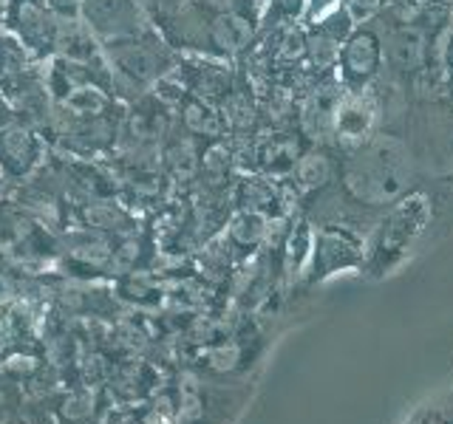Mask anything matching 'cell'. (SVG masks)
<instances>
[{
	"label": "cell",
	"mask_w": 453,
	"mask_h": 424,
	"mask_svg": "<svg viewBox=\"0 0 453 424\" xmlns=\"http://www.w3.org/2000/svg\"><path fill=\"white\" fill-rule=\"evenodd\" d=\"M414 424H453L448 416H442L439 410H425V413L414 421Z\"/></svg>",
	"instance_id": "30bf717a"
},
{
	"label": "cell",
	"mask_w": 453,
	"mask_h": 424,
	"mask_svg": "<svg viewBox=\"0 0 453 424\" xmlns=\"http://www.w3.org/2000/svg\"><path fill=\"white\" fill-rule=\"evenodd\" d=\"M382 71H386V42L374 23H360L340 46V57L334 65V77L343 91L368 88Z\"/></svg>",
	"instance_id": "3957f363"
},
{
	"label": "cell",
	"mask_w": 453,
	"mask_h": 424,
	"mask_svg": "<svg viewBox=\"0 0 453 424\" xmlns=\"http://www.w3.org/2000/svg\"><path fill=\"white\" fill-rule=\"evenodd\" d=\"M442 82H445V91L450 96V108H453V23L442 46Z\"/></svg>",
	"instance_id": "9c48e42d"
},
{
	"label": "cell",
	"mask_w": 453,
	"mask_h": 424,
	"mask_svg": "<svg viewBox=\"0 0 453 424\" xmlns=\"http://www.w3.org/2000/svg\"><path fill=\"white\" fill-rule=\"evenodd\" d=\"M377 122H380V99L374 85H368L363 91H343L334 110L332 139L340 148L351 150L377 133Z\"/></svg>",
	"instance_id": "5b68a950"
},
{
	"label": "cell",
	"mask_w": 453,
	"mask_h": 424,
	"mask_svg": "<svg viewBox=\"0 0 453 424\" xmlns=\"http://www.w3.org/2000/svg\"><path fill=\"white\" fill-rule=\"evenodd\" d=\"M340 6L346 9L354 26H360V23H372L377 14L388 6V0H343Z\"/></svg>",
	"instance_id": "52a82bcc"
},
{
	"label": "cell",
	"mask_w": 453,
	"mask_h": 424,
	"mask_svg": "<svg viewBox=\"0 0 453 424\" xmlns=\"http://www.w3.org/2000/svg\"><path fill=\"white\" fill-rule=\"evenodd\" d=\"M431 218H434V198L425 190H408L400 201H394L382 212V218L372 230V238L365 244L363 272L382 277L394 266H400L411 254V249L419 244Z\"/></svg>",
	"instance_id": "7a4b0ae2"
},
{
	"label": "cell",
	"mask_w": 453,
	"mask_h": 424,
	"mask_svg": "<svg viewBox=\"0 0 453 424\" xmlns=\"http://www.w3.org/2000/svg\"><path fill=\"white\" fill-rule=\"evenodd\" d=\"M343 0H306V11H303V23L306 26H315L323 18H329L332 11L340 9Z\"/></svg>",
	"instance_id": "ba28073f"
},
{
	"label": "cell",
	"mask_w": 453,
	"mask_h": 424,
	"mask_svg": "<svg viewBox=\"0 0 453 424\" xmlns=\"http://www.w3.org/2000/svg\"><path fill=\"white\" fill-rule=\"evenodd\" d=\"M442 181H445V184H453V170H450V173H445V176H442Z\"/></svg>",
	"instance_id": "8fae6325"
},
{
	"label": "cell",
	"mask_w": 453,
	"mask_h": 424,
	"mask_svg": "<svg viewBox=\"0 0 453 424\" xmlns=\"http://www.w3.org/2000/svg\"><path fill=\"white\" fill-rule=\"evenodd\" d=\"M411 178H414L411 148L400 133L377 131L363 145L346 150V159H340L334 187L349 198L346 207L386 212L411 190Z\"/></svg>",
	"instance_id": "6da1fadb"
},
{
	"label": "cell",
	"mask_w": 453,
	"mask_h": 424,
	"mask_svg": "<svg viewBox=\"0 0 453 424\" xmlns=\"http://www.w3.org/2000/svg\"><path fill=\"white\" fill-rule=\"evenodd\" d=\"M365 263V240L360 238L357 226L351 223H323L311 246V269L309 280L320 283L346 269H360Z\"/></svg>",
	"instance_id": "277c9868"
},
{
	"label": "cell",
	"mask_w": 453,
	"mask_h": 424,
	"mask_svg": "<svg viewBox=\"0 0 453 424\" xmlns=\"http://www.w3.org/2000/svg\"><path fill=\"white\" fill-rule=\"evenodd\" d=\"M337 170L340 159H334V153L320 145V141L306 153H301V159L295 162V176L301 181V187H306L309 193H323L326 187H332L337 181Z\"/></svg>",
	"instance_id": "8992f818"
}]
</instances>
